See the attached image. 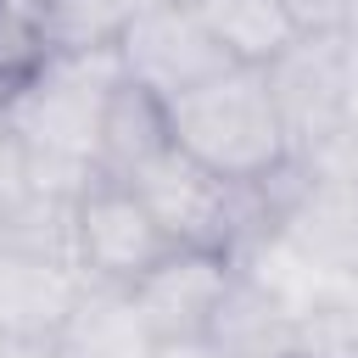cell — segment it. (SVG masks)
I'll list each match as a JSON object with an SVG mask.
<instances>
[{
    "instance_id": "obj_1",
    "label": "cell",
    "mask_w": 358,
    "mask_h": 358,
    "mask_svg": "<svg viewBox=\"0 0 358 358\" xmlns=\"http://www.w3.org/2000/svg\"><path fill=\"white\" fill-rule=\"evenodd\" d=\"M168 140L173 151L241 190H263L291 168L285 123L263 67H224L190 95L168 101Z\"/></svg>"
},
{
    "instance_id": "obj_2",
    "label": "cell",
    "mask_w": 358,
    "mask_h": 358,
    "mask_svg": "<svg viewBox=\"0 0 358 358\" xmlns=\"http://www.w3.org/2000/svg\"><path fill=\"white\" fill-rule=\"evenodd\" d=\"M123 185L151 207V218L168 229V241L179 252H224L229 257L241 229H246V207L241 201L252 190L224 185L218 173H207L201 162H190L173 145L162 157H151L140 173H129Z\"/></svg>"
},
{
    "instance_id": "obj_3",
    "label": "cell",
    "mask_w": 358,
    "mask_h": 358,
    "mask_svg": "<svg viewBox=\"0 0 358 358\" xmlns=\"http://www.w3.org/2000/svg\"><path fill=\"white\" fill-rule=\"evenodd\" d=\"M263 78H268V95L280 106L291 162L330 145L347 129L352 90H358V62H352L347 39H296L263 67Z\"/></svg>"
},
{
    "instance_id": "obj_4",
    "label": "cell",
    "mask_w": 358,
    "mask_h": 358,
    "mask_svg": "<svg viewBox=\"0 0 358 358\" xmlns=\"http://www.w3.org/2000/svg\"><path fill=\"white\" fill-rule=\"evenodd\" d=\"M73 246L78 263L90 268L95 285H140L157 263H168L179 246L168 241V229L151 218V207L123 185V179H90L73 196Z\"/></svg>"
},
{
    "instance_id": "obj_5",
    "label": "cell",
    "mask_w": 358,
    "mask_h": 358,
    "mask_svg": "<svg viewBox=\"0 0 358 358\" xmlns=\"http://www.w3.org/2000/svg\"><path fill=\"white\" fill-rule=\"evenodd\" d=\"M117 56V73L140 90H151L162 106L190 95L196 84H207L213 73L235 67L213 39L207 28L196 22V11L185 0H168V6H151V11H134L112 45Z\"/></svg>"
},
{
    "instance_id": "obj_6",
    "label": "cell",
    "mask_w": 358,
    "mask_h": 358,
    "mask_svg": "<svg viewBox=\"0 0 358 358\" xmlns=\"http://www.w3.org/2000/svg\"><path fill=\"white\" fill-rule=\"evenodd\" d=\"M274 241L308 274L358 280V168L302 179L274 213Z\"/></svg>"
},
{
    "instance_id": "obj_7",
    "label": "cell",
    "mask_w": 358,
    "mask_h": 358,
    "mask_svg": "<svg viewBox=\"0 0 358 358\" xmlns=\"http://www.w3.org/2000/svg\"><path fill=\"white\" fill-rule=\"evenodd\" d=\"M229 285H235V263L224 252H173L140 285H129V296L162 347V341H207Z\"/></svg>"
},
{
    "instance_id": "obj_8",
    "label": "cell",
    "mask_w": 358,
    "mask_h": 358,
    "mask_svg": "<svg viewBox=\"0 0 358 358\" xmlns=\"http://www.w3.org/2000/svg\"><path fill=\"white\" fill-rule=\"evenodd\" d=\"M168 145H173L168 140V106L151 90H140V84H129L117 73L112 90H106V101H101V129H95V162H101V173L106 179H129L151 157H162Z\"/></svg>"
},
{
    "instance_id": "obj_9",
    "label": "cell",
    "mask_w": 358,
    "mask_h": 358,
    "mask_svg": "<svg viewBox=\"0 0 358 358\" xmlns=\"http://www.w3.org/2000/svg\"><path fill=\"white\" fill-rule=\"evenodd\" d=\"M56 336H62V358H157V336L134 313V296L117 285H95L73 296Z\"/></svg>"
},
{
    "instance_id": "obj_10",
    "label": "cell",
    "mask_w": 358,
    "mask_h": 358,
    "mask_svg": "<svg viewBox=\"0 0 358 358\" xmlns=\"http://www.w3.org/2000/svg\"><path fill=\"white\" fill-rule=\"evenodd\" d=\"M185 6L196 11V22L207 28V39L235 67H268L285 45L302 39L274 0H185Z\"/></svg>"
},
{
    "instance_id": "obj_11",
    "label": "cell",
    "mask_w": 358,
    "mask_h": 358,
    "mask_svg": "<svg viewBox=\"0 0 358 358\" xmlns=\"http://www.w3.org/2000/svg\"><path fill=\"white\" fill-rule=\"evenodd\" d=\"M302 39H347L358 22V0H274Z\"/></svg>"
},
{
    "instance_id": "obj_12",
    "label": "cell",
    "mask_w": 358,
    "mask_h": 358,
    "mask_svg": "<svg viewBox=\"0 0 358 358\" xmlns=\"http://www.w3.org/2000/svg\"><path fill=\"white\" fill-rule=\"evenodd\" d=\"M0 358H62V336L34 324H0Z\"/></svg>"
},
{
    "instance_id": "obj_13",
    "label": "cell",
    "mask_w": 358,
    "mask_h": 358,
    "mask_svg": "<svg viewBox=\"0 0 358 358\" xmlns=\"http://www.w3.org/2000/svg\"><path fill=\"white\" fill-rule=\"evenodd\" d=\"M280 358H319V352H308V347H291V352H280Z\"/></svg>"
}]
</instances>
